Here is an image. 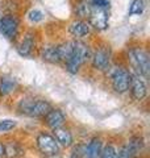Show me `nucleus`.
Instances as JSON below:
<instances>
[{
	"mask_svg": "<svg viewBox=\"0 0 150 158\" xmlns=\"http://www.w3.org/2000/svg\"><path fill=\"white\" fill-rule=\"evenodd\" d=\"M129 63L137 75L142 78H149L150 75V58L148 52L142 48H132L128 52Z\"/></svg>",
	"mask_w": 150,
	"mask_h": 158,
	"instance_id": "obj_1",
	"label": "nucleus"
},
{
	"mask_svg": "<svg viewBox=\"0 0 150 158\" xmlns=\"http://www.w3.org/2000/svg\"><path fill=\"white\" fill-rule=\"evenodd\" d=\"M52 110L50 103L42 99H33L25 98L19 103V111L23 115L29 117H44L46 113Z\"/></svg>",
	"mask_w": 150,
	"mask_h": 158,
	"instance_id": "obj_2",
	"label": "nucleus"
},
{
	"mask_svg": "<svg viewBox=\"0 0 150 158\" xmlns=\"http://www.w3.org/2000/svg\"><path fill=\"white\" fill-rule=\"evenodd\" d=\"M91 58V50L88 45L82 41H74V50L71 58L66 62V69L69 73L77 74L82 65H84Z\"/></svg>",
	"mask_w": 150,
	"mask_h": 158,
	"instance_id": "obj_3",
	"label": "nucleus"
},
{
	"mask_svg": "<svg viewBox=\"0 0 150 158\" xmlns=\"http://www.w3.org/2000/svg\"><path fill=\"white\" fill-rule=\"evenodd\" d=\"M131 79H132V74L129 73L128 69L121 66L115 69L111 77L112 88L115 90V92L117 94L127 92L129 90V86H131Z\"/></svg>",
	"mask_w": 150,
	"mask_h": 158,
	"instance_id": "obj_4",
	"label": "nucleus"
},
{
	"mask_svg": "<svg viewBox=\"0 0 150 158\" xmlns=\"http://www.w3.org/2000/svg\"><path fill=\"white\" fill-rule=\"evenodd\" d=\"M144 138L140 136H134L119 149L117 158H138L140 154L144 152Z\"/></svg>",
	"mask_w": 150,
	"mask_h": 158,
	"instance_id": "obj_5",
	"label": "nucleus"
},
{
	"mask_svg": "<svg viewBox=\"0 0 150 158\" xmlns=\"http://www.w3.org/2000/svg\"><path fill=\"white\" fill-rule=\"evenodd\" d=\"M87 19H88L90 27L95 28L99 32L106 31L108 28L109 13H108L107 8H99V7H95L91 4V9H90V15Z\"/></svg>",
	"mask_w": 150,
	"mask_h": 158,
	"instance_id": "obj_6",
	"label": "nucleus"
},
{
	"mask_svg": "<svg viewBox=\"0 0 150 158\" xmlns=\"http://www.w3.org/2000/svg\"><path fill=\"white\" fill-rule=\"evenodd\" d=\"M36 142H37L38 150L41 152L44 156H46V157H54V156L58 154L59 145H58V142L56 141V138H54L52 135H49V133L41 132L37 136Z\"/></svg>",
	"mask_w": 150,
	"mask_h": 158,
	"instance_id": "obj_7",
	"label": "nucleus"
},
{
	"mask_svg": "<svg viewBox=\"0 0 150 158\" xmlns=\"http://www.w3.org/2000/svg\"><path fill=\"white\" fill-rule=\"evenodd\" d=\"M19 31V20L13 15H6L0 17V32L6 38L13 40L17 36Z\"/></svg>",
	"mask_w": 150,
	"mask_h": 158,
	"instance_id": "obj_8",
	"label": "nucleus"
},
{
	"mask_svg": "<svg viewBox=\"0 0 150 158\" xmlns=\"http://www.w3.org/2000/svg\"><path fill=\"white\" fill-rule=\"evenodd\" d=\"M129 91H131V96L133 100L136 102H141L144 100L148 95V87H146V83L142 79V77L134 74L132 75L131 79V86H129Z\"/></svg>",
	"mask_w": 150,
	"mask_h": 158,
	"instance_id": "obj_9",
	"label": "nucleus"
},
{
	"mask_svg": "<svg viewBox=\"0 0 150 158\" xmlns=\"http://www.w3.org/2000/svg\"><path fill=\"white\" fill-rule=\"evenodd\" d=\"M109 61H111V50L107 46H102L92 56V67L95 70L103 71L109 66Z\"/></svg>",
	"mask_w": 150,
	"mask_h": 158,
	"instance_id": "obj_10",
	"label": "nucleus"
},
{
	"mask_svg": "<svg viewBox=\"0 0 150 158\" xmlns=\"http://www.w3.org/2000/svg\"><path fill=\"white\" fill-rule=\"evenodd\" d=\"M45 118V124L52 129H56V128L63 127L65 121H66V116L61 110H50L46 115L44 116Z\"/></svg>",
	"mask_w": 150,
	"mask_h": 158,
	"instance_id": "obj_11",
	"label": "nucleus"
},
{
	"mask_svg": "<svg viewBox=\"0 0 150 158\" xmlns=\"http://www.w3.org/2000/svg\"><path fill=\"white\" fill-rule=\"evenodd\" d=\"M69 32L75 38H83L91 32V27L84 20H75L69 25Z\"/></svg>",
	"mask_w": 150,
	"mask_h": 158,
	"instance_id": "obj_12",
	"label": "nucleus"
},
{
	"mask_svg": "<svg viewBox=\"0 0 150 158\" xmlns=\"http://www.w3.org/2000/svg\"><path fill=\"white\" fill-rule=\"evenodd\" d=\"M102 149H103V144L100 141V138L95 137L83 148V157L84 158H100Z\"/></svg>",
	"mask_w": 150,
	"mask_h": 158,
	"instance_id": "obj_13",
	"label": "nucleus"
},
{
	"mask_svg": "<svg viewBox=\"0 0 150 158\" xmlns=\"http://www.w3.org/2000/svg\"><path fill=\"white\" fill-rule=\"evenodd\" d=\"M54 132V138H56V141L58 142V145H62L65 148H70L73 145V135L71 132H70L69 129H66V128L63 127H59V128H56V129H53Z\"/></svg>",
	"mask_w": 150,
	"mask_h": 158,
	"instance_id": "obj_14",
	"label": "nucleus"
},
{
	"mask_svg": "<svg viewBox=\"0 0 150 158\" xmlns=\"http://www.w3.org/2000/svg\"><path fill=\"white\" fill-rule=\"evenodd\" d=\"M4 145V154L6 158H19L24 154L23 146L17 141H7Z\"/></svg>",
	"mask_w": 150,
	"mask_h": 158,
	"instance_id": "obj_15",
	"label": "nucleus"
},
{
	"mask_svg": "<svg viewBox=\"0 0 150 158\" xmlns=\"http://www.w3.org/2000/svg\"><path fill=\"white\" fill-rule=\"evenodd\" d=\"M33 48H34V36H33V33H28L27 36L23 38L21 44L19 45L17 52H19L20 56L29 57L32 54Z\"/></svg>",
	"mask_w": 150,
	"mask_h": 158,
	"instance_id": "obj_16",
	"label": "nucleus"
},
{
	"mask_svg": "<svg viewBox=\"0 0 150 158\" xmlns=\"http://www.w3.org/2000/svg\"><path fill=\"white\" fill-rule=\"evenodd\" d=\"M57 50H58V56H59V61L66 63L73 56V50H74V41H69V42H63L61 45H57Z\"/></svg>",
	"mask_w": 150,
	"mask_h": 158,
	"instance_id": "obj_17",
	"label": "nucleus"
},
{
	"mask_svg": "<svg viewBox=\"0 0 150 158\" xmlns=\"http://www.w3.org/2000/svg\"><path fill=\"white\" fill-rule=\"evenodd\" d=\"M41 58L44 59V61L49 62V63H58V62H61V61H59L57 46H54V45L44 48L41 50Z\"/></svg>",
	"mask_w": 150,
	"mask_h": 158,
	"instance_id": "obj_18",
	"label": "nucleus"
},
{
	"mask_svg": "<svg viewBox=\"0 0 150 158\" xmlns=\"http://www.w3.org/2000/svg\"><path fill=\"white\" fill-rule=\"evenodd\" d=\"M16 87H17V83L13 78L4 77L2 81H0V95L6 96L8 94H11L12 91H15Z\"/></svg>",
	"mask_w": 150,
	"mask_h": 158,
	"instance_id": "obj_19",
	"label": "nucleus"
},
{
	"mask_svg": "<svg viewBox=\"0 0 150 158\" xmlns=\"http://www.w3.org/2000/svg\"><path fill=\"white\" fill-rule=\"evenodd\" d=\"M90 9H91V3L86 2V0H82V2H79L77 6H75V15H77L78 17H81L82 20L87 19L90 15Z\"/></svg>",
	"mask_w": 150,
	"mask_h": 158,
	"instance_id": "obj_20",
	"label": "nucleus"
},
{
	"mask_svg": "<svg viewBox=\"0 0 150 158\" xmlns=\"http://www.w3.org/2000/svg\"><path fill=\"white\" fill-rule=\"evenodd\" d=\"M145 7H146V3L145 0H133L131 7H129L128 15L129 16H136V15H141L145 11Z\"/></svg>",
	"mask_w": 150,
	"mask_h": 158,
	"instance_id": "obj_21",
	"label": "nucleus"
},
{
	"mask_svg": "<svg viewBox=\"0 0 150 158\" xmlns=\"http://www.w3.org/2000/svg\"><path fill=\"white\" fill-rule=\"evenodd\" d=\"M100 158H117V149L112 144H108L102 149Z\"/></svg>",
	"mask_w": 150,
	"mask_h": 158,
	"instance_id": "obj_22",
	"label": "nucleus"
},
{
	"mask_svg": "<svg viewBox=\"0 0 150 158\" xmlns=\"http://www.w3.org/2000/svg\"><path fill=\"white\" fill-rule=\"evenodd\" d=\"M15 127H16V121L15 120H11V118L2 120L0 121V133H6V132L12 131Z\"/></svg>",
	"mask_w": 150,
	"mask_h": 158,
	"instance_id": "obj_23",
	"label": "nucleus"
},
{
	"mask_svg": "<svg viewBox=\"0 0 150 158\" xmlns=\"http://www.w3.org/2000/svg\"><path fill=\"white\" fill-rule=\"evenodd\" d=\"M28 19H29V21H31V23L37 24L40 21H42L44 13L41 11H38V9H32V11L28 13Z\"/></svg>",
	"mask_w": 150,
	"mask_h": 158,
	"instance_id": "obj_24",
	"label": "nucleus"
},
{
	"mask_svg": "<svg viewBox=\"0 0 150 158\" xmlns=\"http://www.w3.org/2000/svg\"><path fill=\"white\" fill-rule=\"evenodd\" d=\"M91 4H92V6H95V7L107 8V9H108V7H109V2H108V0H92Z\"/></svg>",
	"mask_w": 150,
	"mask_h": 158,
	"instance_id": "obj_25",
	"label": "nucleus"
},
{
	"mask_svg": "<svg viewBox=\"0 0 150 158\" xmlns=\"http://www.w3.org/2000/svg\"><path fill=\"white\" fill-rule=\"evenodd\" d=\"M0 158H6V154H4V145L0 142Z\"/></svg>",
	"mask_w": 150,
	"mask_h": 158,
	"instance_id": "obj_26",
	"label": "nucleus"
},
{
	"mask_svg": "<svg viewBox=\"0 0 150 158\" xmlns=\"http://www.w3.org/2000/svg\"><path fill=\"white\" fill-rule=\"evenodd\" d=\"M86 2H90V3H91V2H92V0H86Z\"/></svg>",
	"mask_w": 150,
	"mask_h": 158,
	"instance_id": "obj_27",
	"label": "nucleus"
}]
</instances>
